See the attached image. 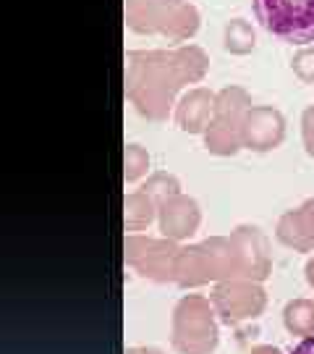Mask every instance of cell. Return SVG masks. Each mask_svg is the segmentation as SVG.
<instances>
[{"mask_svg":"<svg viewBox=\"0 0 314 354\" xmlns=\"http://www.w3.org/2000/svg\"><path fill=\"white\" fill-rule=\"evenodd\" d=\"M257 21L283 42H314V0H254Z\"/></svg>","mask_w":314,"mask_h":354,"instance_id":"obj_1","label":"cell"},{"mask_svg":"<svg viewBox=\"0 0 314 354\" xmlns=\"http://www.w3.org/2000/svg\"><path fill=\"white\" fill-rule=\"evenodd\" d=\"M291 354H314V336H306L304 342H299L293 349H291Z\"/></svg>","mask_w":314,"mask_h":354,"instance_id":"obj_2","label":"cell"}]
</instances>
